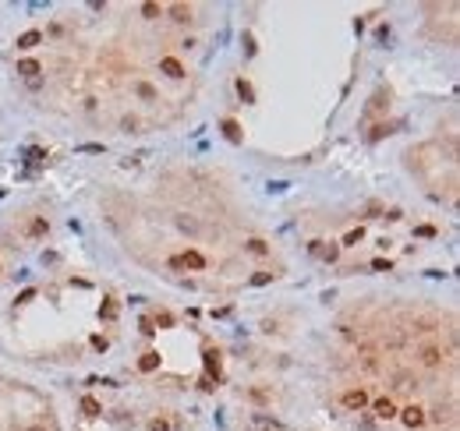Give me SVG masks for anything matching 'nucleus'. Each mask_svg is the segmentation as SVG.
<instances>
[{
    "mask_svg": "<svg viewBox=\"0 0 460 431\" xmlns=\"http://www.w3.org/2000/svg\"><path fill=\"white\" fill-rule=\"evenodd\" d=\"M223 131H227V138H230L234 145L241 142V128H237V120H227V124H223Z\"/></svg>",
    "mask_w": 460,
    "mask_h": 431,
    "instance_id": "a211bd4d",
    "label": "nucleus"
},
{
    "mask_svg": "<svg viewBox=\"0 0 460 431\" xmlns=\"http://www.w3.org/2000/svg\"><path fill=\"white\" fill-rule=\"evenodd\" d=\"M372 410H376V417H379V421L396 417V403H393V399H376V403H372Z\"/></svg>",
    "mask_w": 460,
    "mask_h": 431,
    "instance_id": "423d86ee",
    "label": "nucleus"
},
{
    "mask_svg": "<svg viewBox=\"0 0 460 431\" xmlns=\"http://www.w3.org/2000/svg\"><path fill=\"white\" fill-rule=\"evenodd\" d=\"M156 367H159V354H156V350L142 354V360H138V371H156Z\"/></svg>",
    "mask_w": 460,
    "mask_h": 431,
    "instance_id": "f8f14e48",
    "label": "nucleus"
},
{
    "mask_svg": "<svg viewBox=\"0 0 460 431\" xmlns=\"http://www.w3.org/2000/svg\"><path fill=\"white\" fill-rule=\"evenodd\" d=\"M400 421H404L407 428H421V424H425V410H421L418 403H411V407L400 410Z\"/></svg>",
    "mask_w": 460,
    "mask_h": 431,
    "instance_id": "20e7f679",
    "label": "nucleus"
},
{
    "mask_svg": "<svg viewBox=\"0 0 460 431\" xmlns=\"http://www.w3.org/2000/svg\"><path fill=\"white\" fill-rule=\"evenodd\" d=\"M237 92H241V99H244V103H255V88H251V85H248L244 78L237 81Z\"/></svg>",
    "mask_w": 460,
    "mask_h": 431,
    "instance_id": "dca6fc26",
    "label": "nucleus"
},
{
    "mask_svg": "<svg viewBox=\"0 0 460 431\" xmlns=\"http://www.w3.org/2000/svg\"><path fill=\"white\" fill-rule=\"evenodd\" d=\"M81 414H85V417H99V414H103V407H99L92 396H85V399H81Z\"/></svg>",
    "mask_w": 460,
    "mask_h": 431,
    "instance_id": "ddd939ff",
    "label": "nucleus"
},
{
    "mask_svg": "<svg viewBox=\"0 0 460 431\" xmlns=\"http://www.w3.org/2000/svg\"><path fill=\"white\" fill-rule=\"evenodd\" d=\"M18 74H25L28 81H36V74H39V64H36V60H21V64H18Z\"/></svg>",
    "mask_w": 460,
    "mask_h": 431,
    "instance_id": "4468645a",
    "label": "nucleus"
},
{
    "mask_svg": "<svg viewBox=\"0 0 460 431\" xmlns=\"http://www.w3.org/2000/svg\"><path fill=\"white\" fill-rule=\"evenodd\" d=\"M248 251H251V255H266L269 248H266V240H258V237H255V240H248Z\"/></svg>",
    "mask_w": 460,
    "mask_h": 431,
    "instance_id": "412c9836",
    "label": "nucleus"
},
{
    "mask_svg": "<svg viewBox=\"0 0 460 431\" xmlns=\"http://www.w3.org/2000/svg\"><path fill=\"white\" fill-rule=\"evenodd\" d=\"M99 315H103L106 322H113V318H117V304H113V300H103V307H99Z\"/></svg>",
    "mask_w": 460,
    "mask_h": 431,
    "instance_id": "6ab92c4d",
    "label": "nucleus"
},
{
    "mask_svg": "<svg viewBox=\"0 0 460 431\" xmlns=\"http://www.w3.org/2000/svg\"><path fill=\"white\" fill-rule=\"evenodd\" d=\"M142 332H146V336H153L156 329H153V318H142Z\"/></svg>",
    "mask_w": 460,
    "mask_h": 431,
    "instance_id": "7c9ffc66",
    "label": "nucleus"
},
{
    "mask_svg": "<svg viewBox=\"0 0 460 431\" xmlns=\"http://www.w3.org/2000/svg\"><path fill=\"white\" fill-rule=\"evenodd\" d=\"M177 230H181V233H202L198 219H191V216H177Z\"/></svg>",
    "mask_w": 460,
    "mask_h": 431,
    "instance_id": "9b49d317",
    "label": "nucleus"
},
{
    "mask_svg": "<svg viewBox=\"0 0 460 431\" xmlns=\"http://www.w3.org/2000/svg\"><path fill=\"white\" fill-rule=\"evenodd\" d=\"M170 322H174V318H170V315H166V311H163V315H159V318H156V325H163V329H170Z\"/></svg>",
    "mask_w": 460,
    "mask_h": 431,
    "instance_id": "c756f323",
    "label": "nucleus"
},
{
    "mask_svg": "<svg viewBox=\"0 0 460 431\" xmlns=\"http://www.w3.org/2000/svg\"><path fill=\"white\" fill-rule=\"evenodd\" d=\"M361 237H365V230L358 226V230H351V233L343 237V244H351V248H354V244H361Z\"/></svg>",
    "mask_w": 460,
    "mask_h": 431,
    "instance_id": "aec40b11",
    "label": "nucleus"
},
{
    "mask_svg": "<svg viewBox=\"0 0 460 431\" xmlns=\"http://www.w3.org/2000/svg\"><path fill=\"white\" fill-rule=\"evenodd\" d=\"M383 135H389V128H386V124H379V128L372 131V142H376V138H383Z\"/></svg>",
    "mask_w": 460,
    "mask_h": 431,
    "instance_id": "473e14b6",
    "label": "nucleus"
},
{
    "mask_svg": "<svg viewBox=\"0 0 460 431\" xmlns=\"http://www.w3.org/2000/svg\"><path fill=\"white\" fill-rule=\"evenodd\" d=\"M166 14H170L174 21H181V25H188V21H191V7H188V4H170V7H166Z\"/></svg>",
    "mask_w": 460,
    "mask_h": 431,
    "instance_id": "6e6552de",
    "label": "nucleus"
},
{
    "mask_svg": "<svg viewBox=\"0 0 460 431\" xmlns=\"http://www.w3.org/2000/svg\"><path fill=\"white\" fill-rule=\"evenodd\" d=\"M255 424H258V428H273V431H280V424H276V421H269V417H262V414L255 417Z\"/></svg>",
    "mask_w": 460,
    "mask_h": 431,
    "instance_id": "b1692460",
    "label": "nucleus"
},
{
    "mask_svg": "<svg viewBox=\"0 0 460 431\" xmlns=\"http://www.w3.org/2000/svg\"><path fill=\"white\" fill-rule=\"evenodd\" d=\"M170 269H206V258L198 251H184V255L170 258Z\"/></svg>",
    "mask_w": 460,
    "mask_h": 431,
    "instance_id": "f03ea898",
    "label": "nucleus"
},
{
    "mask_svg": "<svg viewBox=\"0 0 460 431\" xmlns=\"http://www.w3.org/2000/svg\"><path fill=\"white\" fill-rule=\"evenodd\" d=\"M149 431H170V424H166V421H153V424H149Z\"/></svg>",
    "mask_w": 460,
    "mask_h": 431,
    "instance_id": "2f4dec72",
    "label": "nucleus"
},
{
    "mask_svg": "<svg viewBox=\"0 0 460 431\" xmlns=\"http://www.w3.org/2000/svg\"><path fill=\"white\" fill-rule=\"evenodd\" d=\"M372 269H376V272H389L393 265H389V258H376V262H372Z\"/></svg>",
    "mask_w": 460,
    "mask_h": 431,
    "instance_id": "393cba45",
    "label": "nucleus"
},
{
    "mask_svg": "<svg viewBox=\"0 0 460 431\" xmlns=\"http://www.w3.org/2000/svg\"><path fill=\"white\" fill-rule=\"evenodd\" d=\"M414 233H418V237H436V226H418Z\"/></svg>",
    "mask_w": 460,
    "mask_h": 431,
    "instance_id": "cd10ccee",
    "label": "nucleus"
},
{
    "mask_svg": "<svg viewBox=\"0 0 460 431\" xmlns=\"http://www.w3.org/2000/svg\"><path fill=\"white\" fill-rule=\"evenodd\" d=\"M202 364H206V378H209V382H213V378H220V350H213V347H209V350L202 354Z\"/></svg>",
    "mask_w": 460,
    "mask_h": 431,
    "instance_id": "39448f33",
    "label": "nucleus"
},
{
    "mask_svg": "<svg viewBox=\"0 0 460 431\" xmlns=\"http://www.w3.org/2000/svg\"><path fill=\"white\" fill-rule=\"evenodd\" d=\"M43 233H46V219H43V216H36V219L28 223V237H43Z\"/></svg>",
    "mask_w": 460,
    "mask_h": 431,
    "instance_id": "2eb2a0df",
    "label": "nucleus"
},
{
    "mask_svg": "<svg viewBox=\"0 0 460 431\" xmlns=\"http://www.w3.org/2000/svg\"><path fill=\"white\" fill-rule=\"evenodd\" d=\"M28 431H46V428H43V424H36V428H28Z\"/></svg>",
    "mask_w": 460,
    "mask_h": 431,
    "instance_id": "72a5a7b5",
    "label": "nucleus"
},
{
    "mask_svg": "<svg viewBox=\"0 0 460 431\" xmlns=\"http://www.w3.org/2000/svg\"><path fill=\"white\" fill-rule=\"evenodd\" d=\"M135 88H138V96H142V99H156V88H153V85H146V81H138Z\"/></svg>",
    "mask_w": 460,
    "mask_h": 431,
    "instance_id": "5701e85b",
    "label": "nucleus"
},
{
    "mask_svg": "<svg viewBox=\"0 0 460 431\" xmlns=\"http://www.w3.org/2000/svg\"><path fill=\"white\" fill-rule=\"evenodd\" d=\"M159 68H163V74H170V78H184V68H181L174 57H163V60H159Z\"/></svg>",
    "mask_w": 460,
    "mask_h": 431,
    "instance_id": "9d476101",
    "label": "nucleus"
},
{
    "mask_svg": "<svg viewBox=\"0 0 460 431\" xmlns=\"http://www.w3.org/2000/svg\"><path fill=\"white\" fill-rule=\"evenodd\" d=\"M244 53L255 57V39H251V36H244Z\"/></svg>",
    "mask_w": 460,
    "mask_h": 431,
    "instance_id": "bb28decb",
    "label": "nucleus"
},
{
    "mask_svg": "<svg viewBox=\"0 0 460 431\" xmlns=\"http://www.w3.org/2000/svg\"><path fill=\"white\" fill-rule=\"evenodd\" d=\"M414 385H418V382H414L411 375H396V392H411Z\"/></svg>",
    "mask_w": 460,
    "mask_h": 431,
    "instance_id": "f3484780",
    "label": "nucleus"
},
{
    "mask_svg": "<svg viewBox=\"0 0 460 431\" xmlns=\"http://www.w3.org/2000/svg\"><path fill=\"white\" fill-rule=\"evenodd\" d=\"M418 357H421V364L425 367H439L443 364V350H439V343H421V350H418Z\"/></svg>",
    "mask_w": 460,
    "mask_h": 431,
    "instance_id": "7ed1b4c3",
    "label": "nucleus"
},
{
    "mask_svg": "<svg viewBox=\"0 0 460 431\" xmlns=\"http://www.w3.org/2000/svg\"><path fill=\"white\" fill-rule=\"evenodd\" d=\"M43 43V32H21L18 36V50H32V46H39Z\"/></svg>",
    "mask_w": 460,
    "mask_h": 431,
    "instance_id": "1a4fd4ad",
    "label": "nucleus"
},
{
    "mask_svg": "<svg viewBox=\"0 0 460 431\" xmlns=\"http://www.w3.org/2000/svg\"><path fill=\"white\" fill-rule=\"evenodd\" d=\"M32 297H36V290H21V293H18V304H28Z\"/></svg>",
    "mask_w": 460,
    "mask_h": 431,
    "instance_id": "c85d7f7f",
    "label": "nucleus"
},
{
    "mask_svg": "<svg viewBox=\"0 0 460 431\" xmlns=\"http://www.w3.org/2000/svg\"><path fill=\"white\" fill-rule=\"evenodd\" d=\"M266 283H273V272H255L251 276V287H266Z\"/></svg>",
    "mask_w": 460,
    "mask_h": 431,
    "instance_id": "4be33fe9",
    "label": "nucleus"
},
{
    "mask_svg": "<svg viewBox=\"0 0 460 431\" xmlns=\"http://www.w3.org/2000/svg\"><path fill=\"white\" fill-rule=\"evenodd\" d=\"M340 403H343V410H351V414H361V410L368 407V392H365V389H347V392L340 396Z\"/></svg>",
    "mask_w": 460,
    "mask_h": 431,
    "instance_id": "f257e3e1",
    "label": "nucleus"
},
{
    "mask_svg": "<svg viewBox=\"0 0 460 431\" xmlns=\"http://www.w3.org/2000/svg\"><path fill=\"white\" fill-rule=\"evenodd\" d=\"M311 255H315V258H326V262H333V258L340 255V248H336V244H322V240H315V244H311Z\"/></svg>",
    "mask_w": 460,
    "mask_h": 431,
    "instance_id": "0eeeda50",
    "label": "nucleus"
},
{
    "mask_svg": "<svg viewBox=\"0 0 460 431\" xmlns=\"http://www.w3.org/2000/svg\"><path fill=\"white\" fill-rule=\"evenodd\" d=\"M142 14H146V18H156V14H159V4H142Z\"/></svg>",
    "mask_w": 460,
    "mask_h": 431,
    "instance_id": "a878e982",
    "label": "nucleus"
}]
</instances>
